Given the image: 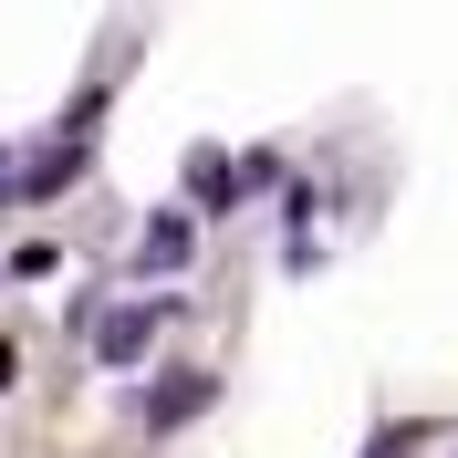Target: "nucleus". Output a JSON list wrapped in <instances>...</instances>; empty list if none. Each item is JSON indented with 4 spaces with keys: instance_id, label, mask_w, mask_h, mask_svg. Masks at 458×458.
Returning <instances> with one entry per match:
<instances>
[{
    "instance_id": "obj_6",
    "label": "nucleus",
    "mask_w": 458,
    "mask_h": 458,
    "mask_svg": "<svg viewBox=\"0 0 458 458\" xmlns=\"http://www.w3.org/2000/svg\"><path fill=\"white\" fill-rule=\"evenodd\" d=\"M406 448H417V428H386V437H375L365 458H406Z\"/></svg>"
},
{
    "instance_id": "obj_3",
    "label": "nucleus",
    "mask_w": 458,
    "mask_h": 458,
    "mask_svg": "<svg viewBox=\"0 0 458 458\" xmlns=\"http://www.w3.org/2000/svg\"><path fill=\"white\" fill-rule=\"evenodd\" d=\"M157 323H167V302H125V313L94 334V354H105V365H136L146 344H157Z\"/></svg>"
},
{
    "instance_id": "obj_5",
    "label": "nucleus",
    "mask_w": 458,
    "mask_h": 458,
    "mask_svg": "<svg viewBox=\"0 0 458 458\" xmlns=\"http://www.w3.org/2000/svg\"><path fill=\"white\" fill-rule=\"evenodd\" d=\"M188 199H199V208H219V199H240V167H229L219 146H199V157H188Z\"/></svg>"
},
{
    "instance_id": "obj_7",
    "label": "nucleus",
    "mask_w": 458,
    "mask_h": 458,
    "mask_svg": "<svg viewBox=\"0 0 458 458\" xmlns=\"http://www.w3.org/2000/svg\"><path fill=\"white\" fill-rule=\"evenodd\" d=\"M11 375H21V354H11V344H0V386H11Z\"/></svg>"
},
{
    "instance_id": "obj_4",
    "label": "nucleus",
    "mask_w": 458,
    "mask_h": 458,
    "mask_svg": "<svg viewBox=\"0 0 458 458\" xmlns=\"http://www.w3.org/2000/svg\"><path fill=\"white\" fill-rule=\"evenodd\" d=\"M73 167H84V146H73V136H53V146H42V157H31L21 177H11V188H21V199H53V188H63Z\"/></svg>"
},
{
    "instance_id": "obj_2",
    "label": "nucleus",
    "mask_w": 458,
    "mask_h": 458,
    "mask_svg": "<svg viewBox=\"0 0 458 458\" xmlns=\"http://www.w3.org/2000/svg\"><path fill=\"white\" fill-rule=\"evenodd\" d=\"M188 260H199V219L188 208H157L146 240H136V271H188Z\"/></svg>"
},
{
    "instance_id": "obj_1",
    "label": "nucleus",
    "mask_w": 458,
    "mask_h": 458,
    "mask_svg": "<svg viewBox=\"0 0 458 458\" xmlns=\"http://www.w3.org/2000/svg\"><path fill=\"white\" fill-rule=\"evenodd\" d=\"M208 396H219V375H208V365H167V375H146L136 417H146V428H188Z\"/></svg>"
}]
</instances>
